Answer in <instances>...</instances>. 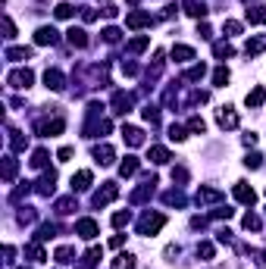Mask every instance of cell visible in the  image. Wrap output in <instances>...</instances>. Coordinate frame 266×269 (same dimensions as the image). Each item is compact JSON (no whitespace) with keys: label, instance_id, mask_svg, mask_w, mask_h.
<instances>
[{"label":"cell","instance_id":"obj_1","mask_svg":"<svg viewBox=\"0 0 266 269\" xmlns=\"http://www.w3.org/2000/svg\"><path fill=\"white\" fill-rule=\"evenodd\" d=\"M163 225H166V216H163V213H144V216L138 219V235H147V238H150V235H157Z\"/></svg>","mask_w":266,"mask_h":269},{"label":"cell","instance_id":"obj_2","mask_svg":"<svg viewBox=\"0 0 266 269\" xmlns=\"http://www.w3.org/2000/svg\"><path fill=\"white\" fill-rule=\"evenodd\" d=\"M116 197H119V185L116 182H103V188L94 191L91 201H94V207H106V204H113Z\"/></svg>","mask_w":266,"mask_h":269},{"label":"cell","instance_id":"obj_3","mask_svg":"<svg viewBox=\"0 0 266 269\" xmlns=\"http://www.w3.org/2000/svg\"><path fill=\"white\" fill-rule=\"evenodd\" d=\"M7 82H10V88L25 91V88H31V82H34V72H31V69H13V72L7 75Z\"/></svg>","mask_w":266,"mask_h":269},{"label":"cell","instance_id":"obj_4","mask_svg":"<svg viewBox=\"0 0 266 269\" xmlns=\"http://www.w3.org/2000/svg\"><path fill=\"white\" fill-rule=\"evenodd\" d=\"M126 25H129V28H147V25H154V16L144 13V10H132V13L126 16Z\"/></svg>","mask_w":266,"mask_h":269},{"label":"cell","instance_id":"obj_5","mask_svg":"<svg viewBox=\"0 0 266 269\" xmlns=\"http://www.w3.org/2000/svg\"><path fill=\"white\" fill-rule=\"evenodd\" d=\"M182 10L191 16V19H198V22H201V19H207V13H210L204 0H182Z\"/></svg>","mask_w":266,"mask_h":269},{"label":"cell","instance_id":"obj_6","mask_svg":"<svg viewBox=\"0 0 266 269\" xmlns=\"http://www.w3.org/2000/svg\"><path fill=\"white\" fill-rule=\"evenodd\" d=\"M216 122H219V129H238V113L232 110V106H219Z\"/></svg>","mask_w":266,"mask_h":269},{"label":"cell","instance_id":"obj_7","mask_svg":"<svg viewBox=\"0 0 266 269\" xmlns=\"http://www.w3.org/2000/svg\"><path fill=\"white\" fill-rule=\"evenodd\" d=\"M75 235H82L85 241H94V238L100 235V228H97L94 219H79V222H75Z\"/></svg>","mask_w":266,"mask_h":269},{"label":"cell","instance_id":"obj_8","mask_svg":"<svg viewBox=\"0 0 266 269\" xmlns=\"http://www.w3.org/2000/svg\"><path fill=\"white\" fill-rule=\"evenodd\" d=\"M132 103H135V97H132V94L116 91V94H113V113H116V116H126V113L132 110Z\"/></svg>","mask_w":266,"mask_h":269},{"label":"cell","instance_id":"obj_9","mask_svg":"<svg viewBox=\"0 0 266 269\" xmlns=\"http://www.w3.org/2000/svg\"><path fill=\"white\" fill-rule=\"evenodd\" d=\"M63 129H66L63 119H44V122H38V135L41 138H53V135H60Z\"/></svg>","mask_w":266,"mask_h":269},{"label":"cell","instance_id":"obj_10","mask_svg":"<svg viewBox=\"0 0 266 269\" xmlns=\"http://www.w3.org/2000/svg\"><path fill=\"white\" fill-rule=\"evenodd\" d=\"M91 157H94V163H100V166H113L116 150H113L110 144H97V147L91 150Z\"/></svg>","mask_w":266,"mask_h":269},{"label":"cell","instance_id":"obj_11","mask_svg":"<svg viewBox=\"0 0 266 269\" xmlns=\"http://www.w3.org/2000/svg\"><path fill=\"white\" fill-rule=\"evenodd\" d=\"M57 41H60V34H57V28H50V25H41L38 31H34V44H41V47L57 44Z\"/></svg>","mask_w":266,"mask_h":269},{"label":"cell","instance_id":"obj_12","mask_svg":"<svg viewBox=\"0 0 266 269\" xmlns=\"http://www.w3.org/2000/svg\"><path fill=\"white\" fill-rule=\"evenodd\" d=\"M235 201H238V204H247V207H254V204H257V194H254L251 185L238 182V185H235Z\"/></svg>","mask_w":266,"mask_h":269},{"label":"cell","instance_id":"obj_13","mask_svg":"<svg viewBox=\"0 0 266 269\" xmlns=\"http://www.w3.org/2000/svg\"><path fill=\"white\" fill-rule=\"evenodd\" d=\"M122 138H126L129 147H141V144H144V132L135 129V125H122Z\"/></svg>","mask_w":266,"mask_h":269},{"label":"cell","instance_id":"obj_14","mask_svg":"<svg viewBox=\"0 0 266 269\" xmlns=\"http://www.w3.org/2000/svg\"><path fill=\"white\" fill-rule=\"evenodd\" d=\"M154 185H157V175H150L147 182H144V185H141V188L132 194V204H144L147 197H154Z\"/></svg>","mask_w":266,"mask_h":269},{"label":"cell","instance_id":"obj_15","mask_svg":"<svg viewBox=\"0 0 266 269\" xmlns=\"http://www.w3.org/2000/svg\"><path fill=\"white\" fill-rule=\"evenodd\" d=\"M44 85L50 88V91H63V88H66L63 72H60V69H47V72H44Z\"/></svg>","mask_w":266,"mask_h":269},{"label":"cell","instance_id":"obj_16","mask_svg":"<svg viewBox=\"0 0 266 269\" xmlns=\"http://www.w3.org/2000/svg\"><path fill=\"white\" fill-rule=\"evenodd\" d=\"M53 188H57V172L50 169V172H44V175H41V182H38V194H44V197H47V194H53Z\"/></svg>","mask_w":266,"mask_h":269},{"label":"cell","instance_id":"obj_17","mask_svg":"<svg viewBox=\"0 0 266 269\" xmlns=\"http://www.w3.org/2000/svg\"><path fill=\"white\" fill-rule=\"evenodd\" d=\"M172 60H175V63H191V60H194V47L175 44V47H172Z\"/></svg>","mask_w":266,"mask_h":269},{"label":"cell","instance_id":"obj_18","mask_svg":"<svg viewBox=\"0 0 266 269\" xmlns=\"http://www.w3.org/2000/svg\"><path fill=\"white\" fill-rule=\"evenodd\" d=\"M66 38H69V44H72V47H88V31L85 28H69L66 31Z\"/></svg>","mask_w":266,"mask_h":269},{"label":"cell","instance_id":"obj_19","mask_svg":"<svg viewBox=\"0 0 266 269\" xmlns=\"http://www.w3.org/2000/svg\"><path fill=\"white\" fill-rule=\"evenodd\" d=\"M147 160H150V163H157V166H163V163H169V150L160 147V144H154V147L147 150Z\"/></svg>","mask_w":266,"mask_h":269},{"label":"cell","instance_id":"obj_20","mask_svg":"<svg viewBox=\"0 0 266 269\" xmlns=\"http://www.w3.org/2000/svg\"><path fill=\"white\" fill-rule=\"evenodd\" d=\"M244 19L251 22V25H263V22H266V7H247Z\"/></svg>","mask_w":266,"mask_h":269},{"label":"cell","instance_id":"obj_21","mask_svg":"<svg viewBox=\"0 0 266 269\" xmlns=\"http://www.w3.org/2000/svg\"><path fill=\"white\" fill-rule=\"evenodd\" d=\"M88 188H91V172H88V169L75 172L72 175V191H88Z\"/></svg>","mask_w":266,"mask_h":269},{"label":"cell","instance_id":"obj_22","mask_svg":"<svg viewBox=\"0 0 266 269\" xmlns=\"http://www.w3.org/2000/svg\"><path fill=\"white\" fill-rule=\"evenodd\" d=\"M198 204H213V201H222V194L216 191V188H198Z\"/></svg>","mask_w":266,"mask_h":269},{"label":"cell","instance_id":"obj_23","mask_svg":"<svg viewBox=\"0 0 266 269\" xmlns=\"http://www.w3.org/2000/svg\"><path fill=\"white\" fill-rule=\"evenodd\" d=\"M138 166H141V163H138V157H126V160L119 163V175H122V178H129V175L138 172Z\"/></svg>","mask_w":266,"mask_h":269},{"label":"cell","instance_id":"obj_24","mask_svg":"<svg viewBox=\"0 0 266 269\" xmlns=\"http://www.w3.org/2000/svg\"><path fill=\"white\" fill-rule=\"evenodd\" d=\"M244 100H247V106L254 110V106H260V103L266 100V88H263V85H257L254 91H247V97H244Z\"/></svg>","mask_w":266,"mask_h":269},{"label":"cell","instance_id":"obj_25","mask_svg":"<svg viewBox=\"0 0 266 269\" xmlns=\"http://www.w3.org/2000/svg\"><path fill=\"white\" fill-rule=\"evenodd\" d=\"M213 53H216V60H232L235 57V47L225 44V41H216V44H213Z\"/></svg>","mask_w":266,"mask_h":269},{"label":"cell","instance_id":"obj_26","mask_svg":"<svg viewBox=\"0 0 266 269\" xmlns=\"http://www.w3.org/2000/svg\"><path fill=\"white\" fill-rule=\"evenodd\" d=\"M47 160H50V153H47L44 147H38V150L31 153V160H28V163H31V169H47Z\"/></svg>","mask_w":266,"mask_h":269},{"label":"cell","instance_id":"obj_27","mask_svg":"<svg viewBox=\"0 0 266 269\" xmlns=\"http://www.w3.org/2000/svg\"><path fill=\"white\" fill-rule=\"evenodd\" d=\"M28 57H31L28 47H7V60H13V63H22V60H28Z\"/></svg>","mask_w":266,"mask_h":269},{"label":"cell","instance_id":"obj_28","mask_svg":"<svg viewBox=\"0 0 266 269\" xmlns=\"http://www.w3.org/2000/svg\"><path fill=\"white\" fill-rule=\"evenodd\" d=\"M79 207H75V197H60L57 201V213L60 216H69V213H75Z\"/></svg>","mask_w":266,"mask_h":269},{"label":"cell","instance_id":"obj_29","mask_svg":"<svg viewBox=\"0 0 266 269\" xmlns=\"http://www.w3.org/2000/svg\"><path fill=\"white\" fill-rule=\"evenodd\" d=\"M263 38H247V44H244V53H247V57H260V53H263Z\"/></svg>","mask_w":266,"mask_h":269},{"label":"cell","instance_id":"obj_30","mask_svg":"<svg viewBox=\"0 0 266 269\" xmlns=\"http://www.w3.org/2000/svg\"><path fill=\"white\" fill-rule=\"evenodd\" d=\"M16 169H19L16 157H4V182H13V178H16Z\"/></svg>","mask_w":266,"mask_h":269},{"label":"cell","instance_id":"obj_31","mask_svg":"<svg viewBox=\"0 0 266 269\" xmlns=\"http://www.w3.org/2000/svg\"><path fill=\"white\" fill-rule=\"evenodd\" d=\"M163 204H169V207H185V194L175 188V191H166L163 194Z\"/></svg>","mask_w":266,"mask_h":269},{"label":"cell","instance_id":"obj_32","mask_svg":"<svg viewBox=\"0 0 266 269\" xmlns=\"http://www.w3.org/2000/svg\"><path fill=\"white\" fill-rule=\"evenodd\" d=\"M150 47V38L147 34H141V38H132L129 41V53H141V50H147Z\"/></svg>","mask_w":266,"mask_h":269},{"label":"cell","instance_id":"obj_33","mask_svg":"<svg viewBox=\"0 0 266 269\" xmlns=\"http://www.w3.org/2000/svg\"><path fill=\"white\" fill-rule=\"evenodd\" d=\"M204 75H207V66H204V63H194L188 72H185V79H188V82H201Z\"/></svg>","mask_w":266,"mask_h":269},{"label":"cell","instance_id":"obj_34","mask_svg":"<svg viewBox=\"0 0 266 269\" xmlns=\"http://www.w3.org/2000/svg\"><path fill=\"white\" fill-rule=\"evenodd\" d=\"M53 232H57V225H53V222L38 225V232H34V241H47V238H53Z\"/></svg>","mask_w":266,"mask_h":269},{"label":"cell","instance_id":"obj_35","mask_svg":"<svg viewBox=\"0 0 266 269\" xmlns=\"http://www.w3.org/2000/svg\"><path fill=\"white\" fill-rule=\"evenodd\" d=\"M103 257V250L100 247H91V250H88V254H85V263H82V269H91V266H97V260Z\"/></svg>","mask_w":266,"mask_h":269},{"label":"cell","instance_id":"obj_36","mask_svg":"<svg viewBox=\"0 0 266 269\" xmlns=\"http://www.w3.org/2000/svg\"><path fill=\"white\" fill-rule=\"evenodd\" d=\"M241 225H244L247 232H260V225H263V219L257 216V213H247V216L241 219Z\"/></svg>","mask_w":266,"mask_h":269},{"label":"cell","instance_id":"obj_37","mask_svg":"<svg viewBox=\"0 0 266 269\" xmlns=\"http://www.w3.org/2000/svg\"><path fill=\"white\" fill-rule=\"evenodd\" d=\"M10 147H13V150H25V147H28V138L19 135V132H10Z\"/></svg>","mask_w":266,"mask_h":269},{"label":"cell","instance_id":"obj_38","mask_svg":"<svg viewBox=\"0 0 266 269\" xmlns=\"http://www.w3.org/2000/svg\"><path fill=\"white\" fill-rule=\"evenodd\" d=\"M72 257H75L72 247H57V254H53V260H57V263H72Z\"/></svg>","mask_w":266,"mask_h":269},{"label":"cell","instance_id":"obj_39","mask_svg":"<svg viewBox=\"0 0 266 269\" xmlns=\"http://www.w3.org/2000/svg\"><path fill=\"white\" fill-rule=\"evenodd\" d=\"M141 116H144V119H147L150 125H157V122H160V106H154V103H147V106H144V110H141Z\"/></svg>","mask_w":266,"mask_h":269},{"label":"cell","instance_id":"obj_40","mask_svg":"<svg viewBox=\"0 0 266 269\" xmlns=\"http://www.w3.org/2000/svg\"><path fill=\"white\" fill-rule=\"evenodd\" d=\"M188 132H194V135H204V132H207V122H204L201 116H191V119H188Z\"/></svg>","mask_w":266,"mask_h":269},{"label":"cell","instance_id":"obj_41","mask_svg":"<svg viewBox=\"0 0 266 269\" xmlns=\"http://www.w3.org/2000/svg\"><path fill=\"white\" fill-rule=\"evenodd\" d=\"M129 222H132V213H129V210H126V213H122V210L113 213V225H116V228H126Z\"/></svg>","mask_w":266,"mask_h":269},{"label":"cell","instance_id":"obj_42","mask_svg":"<svg viewBox=\"0 0 266 269\" xmlns=\"http://www.w3.org/2000/svg\"><path fill=\"white\" fill-rule=\"evenodd\" d=\"M113 269H135V257H129V254L116 257V260H113Z\"/></svg>","mask_w":266,"mask_h":269},{"label":"cell","instance_id":"obj_43","mask_svg":"<svg viewBox=\"0 0 266 269\" xmlns=\"http://www.w3.org/2000/svg\"><path fill=\"white\" fill-rule=\"evenodd\" d=\"M213 254H216V247H213L210 241H201V244H198V257H204V260H213Z\"/></svg>","mask_w":266,"mask_h":269},{"label":"cell","instance_id":"obj_44","mask_svg":"<svg viewBox=\"0 0 266 269\" xmlns=\"http://www.w3.org/2000/svg\"><path fill=\"white\" fill-rule=\"evenodd\" d=\"M225 82H229V69L219 66L216 72H213V85H216V88H225Z\"/></svg>","mask_w":266,"mask_h":269},{"label":"cell","instance_id":"obj_45","mask_svg":"<svg viewBox=\"0 0 266 269\" xmlns=\"http://www.w3.org/2000/svg\"><path fill=\"white\" fill-rule=\"evenodd\" d=\"M53 13H57V19H72V4H57V10H53Z\"/></svg>","mask_w":266,"mask_h":269},{"label":"cell","instance_id":"obj_46","mask_svg":"<svg viewBox=\"0 0 266 269\" xmlns=\"http://www.w3.org/2000/svg\"><path fill=\"white\" fill-rule=\"evenodd\" d=\"M119 34H122V31H119L116 25H110V28H103V41H106V44H116Z\"/></svg>","mask_w":266,"mask_h":269},{"label":"cell","instance_id":"obj_47","mask_svg":"<svg viewBox=\"0 0 266 269\" xmlns=\"http://www.w3.org/2000/svg\"><path fill=\"white\" fill-rule=\"evenodd\" d=\"M25 254H28L34 263H41V260H44V250H41L38 244H28V247H25Z\"/></svg>","mask_w":266,"mask_h":269},{"label":"cell","instance_id":"obj_48","mask_svg":"<svg viewBox=\"0 0 266 269\" xmlns=\"http://www.w3.org/2000/svg\"><path fill=\"white\" fill-rule=\"evenodd\" d=\"M222 31H225V34H241V22L225 19V22H222Z\"/></svg>","mask_w":266,"mask_h":269},{"label":"cell","instance_id":"obj_49","mask_svg":"<svg viewBox=\"0 0 266 269\" xmlns=\"http://www.w3.org/2000/svg\"><path fill=\"white\" fill-rule=\"evenodd\" d=\"M169 138H172V141H185L188 135H185L182 125H175V122H172V125H169Z\"/></svg>","mask_w":266,"mask_h":269},{"label":"cell","instance_id":"obj_50","mask_svg":"<svg viewBox=\"0 0 266 269\" xmlns=\"http://www.w3.org/2000/svg\"><path fill=\"white\" fill-rule=\"evenodd\" d=\"M244 166H247V169H260V166H263V157H260V153H251V157L244 160Z\"/></svg>","mask_w":266,"mask_h":269},{"label":"cell","instance_id":"obj_51","mask_svg":"<svg viewBox=\"0 0 266 269\" xmlns=\"http://www.w3.org/2000/svg\"><path fill=\"white\" fill-rule=\"evenodd\" d=\"M72 153H75L72 147H60V150H57V160H60V163H69V160H72Z\"/></svg>","mask_w":266,"mask_h":269},{"label":"cell","instance_id":"obj_52","mask_svg":"<svg viewBox=\"0 0 266 269\" xmlns=\"http://www.w3.org/2000/svg\"><path fill=\"white\" fill-rule=\"evenodd\" d=\"M232 213H235V210H229V207H219V210H213V219H232Z\"/></svg>","mask_w":266,"mask_h":269},{"label":"cell","instance_id":"obj_53","mask_svg":"<svg viewBox=\"0 0 266 269\" xmlns=\"http://www.w3.org/2000/svg\"><path fill=\"white\" fill-rule=\"evenodd\" d=\"M4 31H7V38H16V25H13L10 16H4Z\"/></svg>","mask_w":266,"mask_h":269},{"label":"cell","instance_id":"obj_54","mask_svg":"<svg viewBox=\"0 0 266 269\" xmlns=\"http://www.w3.org/2000/svg\"><path fill=\"white\" fill-rule=\"evenodd\" d=\"M19 222H34V210H31V207H22V213H19Z\"/></svg>","mask_w":266,"mask_h":269},{"label":"cell","instance_id":"obj_55","mask_svg":"<svg viewBox=\"0 0 266 269\" xmlns=\"http://www.w3.org/2000/svg\"><path fill=\"white\" fill-rule=\"evenodd\" d=\"M82 19H85V22H94V19H97V10H91V7H82Z\"/></svg>","mask_w":266,"mask_h":269},{"label":"cell","instance_id":"obj_56","mask_svg":"<svg viewBox=\"0 0 266 269\" xmlns=\"http://www.w3.org/2000/svg\"><path fill=\"white\" fill-rule=\"evenodd\" d=\"M198 34H201V38H207V41H210V38H213V28H210L207 22H201V25H198Z\"/></svg>","mask_w":266,"mask_h":269},{"label":"cell","instance_id":"obj_57","mask_svg":"<svg viewBox=\"0 0 266 269\" xmlns=\"http://www.w3.org/2000/svg\"><path fill=\"white\" fill-rule=\"evenodd\" d=\"M103 16H106V19H116V16H119V7L106 4V7H103Z\"/></svg>","mask_w":266,"mask_h":269},{"label":"cell","instance_id":"obj_58","mask_svg":"<svg viewBox=\"0 0 266 269\" xmlns=\"http://www.w3.org/2000/svg\"><path fill=\"white\" fill-rule=\"evenodd\" d=\"M122 244H126V235H113V238H110V247H113V250H119Z\"/></svg>","mask_w":266,"mask_h":269},{"label":"cell","instance_id":"obj_59","mask_svg":"<svg viewBox=\"0 0 266 269\" xmlns=\"http://www.w3.org/2000/svg\"><path fill=\"white\" fill-rule=\"evenodd\" d=\"M122 72H126V75H138V63H122Z\"/></svg>","mask_w":266,"mask_h":269},{"label":"cell","instance_id":"obj_60","mask_svg":"<svg viewBox=\"0 0 266 269\" xmlns=\"http://www.w3.org/2000/svg\"><path fill=\"white\" fill-rule=\"evenodd\" d=\"M172 178H175V182H185V178H188V172L179 166V169H172Z\"/></svg>","mask_w":266,"mask_h":269},{"label":"cell","instance_id":"obj_61","mask_svg":"<svg viewBox=\"0 0 266 269\" xmlns=\"http://www.w3.org/2000/svg\"><path fill=\"white\" fill-rule=\"evenodd\" d=\"M244 144H247V147H254V144H257V135L247 132V135H244Z\"/></svg>","mask_w":266,"mask_h":269},{"label":"cell","instance_id":"obj_62","mask_svg":"<svg viewBox=\"0 0 266 269\" xmlns=\"http://www.w3.org/2000/svg\"><path fill=\"white\" fill-rule=\"evenodd\" d=\"M19 269H25V266H19Z\"/></svg>","mask_w":266,"mask_h":269}]
</instances>
